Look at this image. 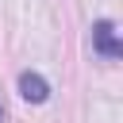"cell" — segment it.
<instances>
[{"instance_id":"6da1fadb","label":"cell","mask_w":123,"mask_h":123,"mask_svg":"<svg viewBox=\"0 0 123 123\" xmlns=\"http://www.w3.org/2000/svg\"><path fill=\"white\" fill-rule=\"evenodd\" d=\"M92 46H96V54H100V58H108V62H115V58L123 54V42H119V35H115V23H111V19L92 23Z\"/></svg>"},{"instance_id":"7a4b0ae2","label":"cell","mask_w":123,"mask_h":123,"mask_svg":"<svg viewBox=\"0 0 123 123\" xmlns=\"http://www.w3.org/2000/svg\"><path fill=\"white\" fill-rule=\"evenodd\" d=\"M19 92H23V100H31V104H42V100L50 96V85H46L38 73H23V77H19Z\"/></svg>"},{"instance_id":"3957f363","label":"cell","mask_w":123,"mask_h":123,"mask_svg":"<svg viewBox=\"0 0 123 123\" xmlns=\"http://www.w3.org/2000/svg\"><path fill=\"white\" fill-rule=\"evenodd\" d=\"M0 115H4V111H0Z\"/></svg>"}]
</instances>
